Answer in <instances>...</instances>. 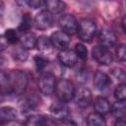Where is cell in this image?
I'll use <instances>...</instances> for the list:
<instances>
[{
	"instance_id": "1",
	"label": "cell",
	"mask_w": 126,
	"mask_h": 126,
	"mask_svg": "<svg viewBox=\"0 0 126 126\" xmlns=\"http://www.w3.org/2000/svg\"><path fill=\"white\" fill-rule=\"evenodd\" d=\"M29 84V77L22 70H10L1 73V94H22Z\"/></svg>"
},
{
	"instance_id": "2",
	"label": "cell",
	"mask_w": 126,
	"mask_h": 126,
	"mask_svg": "<svg viewBox=\"0 0 126 126\" xmlns=\"http://www.w3.org/2000/svg\"><path fill=\"white\" fill-rule=\"evenodd\" d=\"M54 93L58 100L66 103V102L71 101L75 97L76 90H75L74 84L70 80L60 79L59 81H57Z\"/></svg>"
},
{
	"instance_id": "3",
	"label": "cell",
	"mask_w": 126,
	"mask_h": 126,
	"mask_svg": "<svg viewBox=\"0 0 126 126\" xmlns=\"http://www.w3.org/2000/svg\"><path fill=\"white\" fill-rule=\"evenodd\" d=\"M96 32V26L91 19H81L78 22L77 34L83 41H91Z\"/></svg>"
},
{
	"instance_id": "4",
	"label": "cell",
	"mask_w": 126,
	"mask_h": 126,
	"mask_svg": "<svg viewBox=\"0 0 126 126\" xmlns=\"http://www.w3.org/2000/svg\"><path fill=\"white\" fill-rule=\"evenodd\" d=\"M56 84V78L50 72L42 74L38 79V89L45 95H49L55 92Z\"/></svg>"
},
{
	"instance_id": "5",
	"label": "cell",
	"mask_w": 126,
	"mask_h": 126,
	"mask_svg": "<svg viewBox=\"0 0 126 126\" xmlns=\"http://www.w3.org/2000/svg\"><path fill=\"white\" fill-rule=\"evenodd\" d=\"M94 59L100 65H109L113 61V57L108 48L102 47L100 45L94 46L92 50Z\"/></svg>"
},
{
	"instance_id": "6",
	"label": "cell",
	"mask_w": 126,
	"mask_h": 126,
	"mask_svg": "<svg viewBox=\"0 0 126 126\" xmlns=\"http://www.w3.org/2000/svg\"><path fill=\"white\" fill-rule=\"evenodd\" d=\"M50 40H51L52 45L55 48H57L60 51H63L67 49V47L69 46L70 36L68 33H66L63 31H57V32H54L50 35Z\"/></svg>"
},
{
	"instance_id": "7",
	"label": "cell",
	"mask_w": 126,
	"mask_h": 126,
	"mask_svg": "<svg viewBox=\"0 0 126 126\" xmlns=\"http://www.w3.org/2000/svg\"><path fill=\"white\" fill-rule=\"evenodd\" d=\"M59 26L61 27L62 31L68 34H73L77 32L78 29V22L74 15L72 14H64L59 18Z\"/></svg>"
},
{
	"instance_id": "8",
	"label": "cell",
	"mask_w": 126,
	"mask_h": 126,
	"mask_svg": "<svg viewBox=\"0 0 126 126\" xmlns=\"http://www.w3.org/2000/svg\"><path fill=\"white\" fill-rule=\"evenodd\" d=\"M49 110H50L51 116L58 121H63V120H66L68 118L69 109H68L65 102H62L60 100L54 101L50 105Z\"/></svg>"
},
{
	"instance_id": "9",
	"label": "cell",
	"mask_w": 126,
	"mask_h": 126,
	"mask_svg": "<svg viewBox=\"0 0 126 126\" xmlns=\"http://www.w3.org/2000/svg\"><path fill=\"white\" fill-rule=\"evenodd\" d=\"M53 22L52 19V14L49 13L47 10H42L40 11L38 14H36V16L33 19V25L37 30H47L51 27Z\"/></svg>"
},
{
	"instance_id": "10",
	"label": "cell",
	"mask_w": 126,
	"mask_h": 126,
	"mask_svg": "<svg viewBox=\"0 0 126 126\" xmlns=\"http://www.w3.org/2000/svg\"><path fill=\"white\" fill-rule=\"evenodd\" d=\"M116 40H117L116 34L112 30L107 28L100 30L98 33V41L100 43V46L105 48L112 47L116 43Z\"/></svg>"
},
{
	"instance_id": "11",
	"label": "cell",
	"mask_w": 126,
	"mask_h": 126,
	"mask_svg": "<svg viewBox=\"0 0 126 126\" xmlns=\"http://www.w3.org/2000/svg\"><path fill=\"white\" fill-rule=\"evenodd\" d=\"M77 59L78 56L75 52V50H70V49H65L63 51H60L58 53V60L59 62L68 68H71L73 66H75V64L77 63Z\"/></svg>"
},
{
	"instance_id": "12",
	"label": "cell",
	"mask_w": 126,
	"mask_h": 126,
	"mask_svg": "<svg viewBox=\"0 0 126 126\" xmlns=\"http://www.w3.org/2000/svg\"><path fill=\"white\" fill-rule=\"evenodd\" d=\"M111 84V80L109 76L102 72L97 70L94 75V86L97 91H104L106 90Z\"/></svg>"
},
{
	"instance_id": "13",
	"label": "cell",
	"mask_w": 126,
	"mask_h": 126,
	"mask_svg": "<svg viewBox=\"0 0 126 126\" xmlns=\"http://www.w3.org/2000/svg\"><path fill=\"white\" fill-rule=\"evenodd\" d=\"M36 37L34 35V33L31 32H24L20 35V45L29 50V49H32L33 47L36 46Z\"/></svg>"
},
{
	"instance_id": "14",
	"label": "cell",
	"mask_w": 126,
	"mask_h": 126,
	"mask_svg": "<svg viewBox=\"0 0 126 126\" xmlns=\"http://www.w3.org/2000/svg\"><path fill=\"white\" fill-rule=\"evenodd\" d=\"M94 108L95 112L103 115V114H106L110 111L111 105H110V103L106 97L97 96V97H95V99L94 101Z\"/></svg>"
},
{
	"instance_id": "15",
	"label": "cell",
	"mask_w": 126,
	"mask_h": 126,
	"mask_svg": "<svg viewBox=\"0 0 126 126\" xmlns=\"http://www.w3.org/2000/svg\"><path fill=\"white\" fill-rule=\"evenodd\" d=\"M17 118V111L12 106H2L0 109V121L1 124L9 123Z\"/></svg>"
},
{
	"instance_id": "16",
	"label": "cell",
	"mask_w": 126,
	"mask_h": 126,
	"mask_svg": "<svg viewBox=\"0 0 126 126\" xmlns=\"http://www.w3.org/2000/svg\"><path fill=\"white\" fill-rule=\"evenodd\" d=\"M46 10L51 14H60L66 9V4L60 0H49L45 3Z\"/></svg>"
},
{
	"instance_id": "17",
	"label": "cell",
	"mask_w": 126,
	"mask_h": 126,
	"mask_svg": "<svg viewBox=\"0 0 126 126\" xmlns=\"http://www.w3.org/2000/svg\"><path fill=\"white\" fill-rule=\"evenodd\" d=\"M87 124L88 126H106V121L102 114L94 111L88 115Z\"/></svg>"
},
{
	"instance_id": "18",
	"label": "cell",
	"mask_w": 126,
	"mask_h": 126,
	"mask_svg": "<svg viewBox=\"0 0 126 126\" xmlns=\"http://www.w3.org/2000/svg\"><path fill=\"white\" fill-rule=\"evenodd\" d=\"M92 102V94L88 89H82L79 93V96L77 99V103L80 107L85 108L88 107Z\"/></svg>"
},
{
	"instance_id": "19",
	"label": "cell",
	"mask_w": 126,
	"mask_h": 126,
	"mask_svg": "<svg viewBox=\"0 0 126 126\" xmlns=\"http://www.w3.org/2000/svg\"><path fill=\"white\" fill-rule=\"evenodd\" d=\"M112 115L117 119H122L126 116V104L123 101H116L111 105L110 109Z\"/></svg>"
},
{
	"instance_id": "20",
	"label": "cell",
	"mask_w": 126,
	"mask_h": 126,
	"mask_svg": "<svg viewBox=\"0 0 126 126\" xmlns=\"http://www.w3.org/2000/svg\"><path fill=\"white\" fill-rule=\"evenodd\" d=\"M46 125V119L44 116L39 114H33L29 116L22 126H45Z\"/></svg>"
},
{
	"instance_id": "21",
	"label": "cell",
	"mask_w": 126,
	"mask_h": 126,
	"mask_svg": "<svg viewBox=\"0 0 126 126\" xmlns=\"http://www.w3.org/2000/svg\"><path fill=\"white\" fill-rule=\"evenodd\" d=\"M37 104V99L34 96H26L20 101V106L24 111H30L33 109Z\"/></svg>"
},
{
	"instance_id": "22",
	"label": "cell",
	"mask_w": 126,
	"mask_h": 126,
	"mask_svg": "<svg viewBox=\"0 0 126 126\" xmlns=\"http://www.w3.org/2000/svg\"><path fill=\"white\" fill-rule=\"evenodd\" d=\"M51 45H52V43H51L50 37H48L46 35H40L36 39V47L41 51L48 50L51 47Z\"/></svg>"
},
{
	"instance_id": "23",
	"label": "cell",
	"mask_w": 126,
	"mask_h": 126,
	"mask_svg": "<svg viewBox=\"0 0 126 126\" xmlns=\"http://www.w3.org/2000/svg\"><path fill=\"white\" fill-rule=\"evenodd\" d=\"M114 96L118 101H126V84L121 83L114 90Z\"/></svg>"
},
{
	"instance_id": "24",
	"label": "cell",
	"mask_w": 126,
	"mask_h": 126,
	"mask_svg": "<svg viewBox=\"0 0 126 126\" xmlns=\"http://www.w3.org/2000/svg\"><path fill=\"white\" fill-rule=\"evenodd\" d=\"M32 21L31 16L29 14H25V15H23L22 21L19 25V31L22 32L23 33L28 32L29 30L32 28Z\"/></svg>"
},
{
	"instance_id": "25",
	"label": "cell",
	"mask_w": 126,
	"mask_h": 126,
	"mask_svg": "<svg viewBox=\"0 0 126 126\" xmlns=\"http://www.w3.org/2000/svg\"><path fill=\"white\" fill-rule=\"evenodd\" d=\"M3 35L6 38V40L8 41V43H10V44H14L20 40V36H19L18 32H16V30H14V29L6 30Z\"/></svg>"
},
{
	"instance_id": "26",
	"label": "cell",
	"mask_w": 126,
	"mask_h": 126,
	"mask_svg": "<svg viewBox=\"0 0 126 126\" xmlns=\"http://www.w3.org/2000/svg\"><path fill=\"white\" fill-rule=\"evenodd\" d=\"M13 57L17 61H21V62L26 61L28 59V50L23 48L22 46L17 47L13 51Z\"/></svg>"
},
{
	"instance_id": "27",
	"label": "cell",
	"mask_w": 126,
	"mask_h": 126,
	"mask_svg": "<svg viewBox=\"0 0 126 126\" xmlns=\"http://www.w3.org/2000/svg\"><path fill=\"white\" fill-rule=\"evenodd\" d=\"M75 52L77 56L82 59L83 61L88 59V49L83 43H76L75 45Z\"/></svg>"
},
{
	"instance_id": "28",
	"label": "cell",
	"mask_w": 126,
	"mask_h": 126,
	"mask_svg": "<svg viewBox=\"0 0 126 126\" xmlns=\"http://www.w3.org/2000/svg\"><path fill=\"white\" fill-rule=\"evenodd\" d=\"M34 63H35V67L37 69V71L41 72L42 70L45 69V67L47 66L48 64V60L45 59L43 56H40V55H36L34 57Z\"/></svg>"
},
{
	"instance_id": "29",
	"label": "cell",
	"mask_w": 126,
	"mask_h": 126,
	"mask_svg": "<svg viewBox=\"0 0 126 126\" xmlns=\"http://www.w3.org/2000/svg\"><path fill=\"white\" fill-rule=\"evenodd\" d=\"M116 56L120 61H126V43H121L116 48Z\"/></svg>"
},
{
	"instance_id": "30",
	"label": "cell",
	"mask_w": 126,
	"mask_h": 126,
	"mask_svg": "<svg viewBox=\"0 0 126 126\" xmlns=\"http://www.w3.org/2000/svg\"><path fill=\"white\" fill-rule=\"evenodd\" d=\"M45 3H46V1H43V0H28V1H26V4L32 9H37V8L43 7V6H45Z\"/></svg>"
},
{
	"instance_id": "31",
	"label": "cell",
	"mask_w": 126,
	"mask_h": 126,
	"mask_svg": "<svg viewBox=\"0 0 126 126\" xmlns=\"http://www.w3.org/2000/svg\"><path fill=\"white\" fill-rule=\"evenodd\" d=\"M8 41L6 40V38L4 37V35H1V38H0V50L3 51L7 46H8Z\"/></svg>"
},
{
	"instance_id": "32",
	"label": "cell",
	"mask_w": 126,
	"mask_h": 126,
	"mask_svg": "<svg viewBox=\"0 0 126 126\" xmlns=\"http://www.w3.org/2000/svg\"><path fill=\"white\" fill-rule=\"evenodd\" d=\"M59 122H60V126H77L74 121L68 120V119L63 120V121H59Z\"/></svg>"
},
{
	"instance_id": "33",
	"label": "cell",
	"mask_w": 126,
	"mask_h": 126,
	"mask_svg": "<svg viewBox=\"0 0 126 126\" xmlns=\"http://www.w3.org/2000/svg\"><path fill=\"white\" fill-rule=\"evenodd\" d=\"M114 126H126V121L123 119H117L114 123Z\"/></svg>"
},
{
	"instance_id": "34",
	"label": "cell",
	"mask_w": 126,
	"mask_h": 126,
	"mask_svg": "<svg viewBox=\"0 0 126 126\" xmlns=\"http://www.w3.org/2000/svg\"><path fill=\"white\" fill-rule=\"evenodd\" d=\"M121 28H122L123 32L126 33V16H124L121 20Z\"/></svg>"
}]
</instances>
